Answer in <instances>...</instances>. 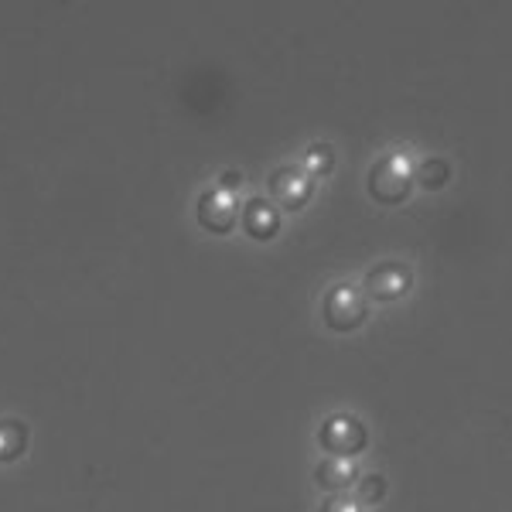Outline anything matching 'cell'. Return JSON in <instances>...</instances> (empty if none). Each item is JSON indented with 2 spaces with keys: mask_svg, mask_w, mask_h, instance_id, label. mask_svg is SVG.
<instances>
[{
  "mask_svg": "<svg viewBox=\"0 0 512 512\" xmlns=\"http://www.w3.org/2000/svg\"><path fill=\"white\" fill-rule=\"evenodd\" d=\"M239 185H243V175H239V171H222V178H219V188H222V192L233 195Z\"/></svg>",
  "mask_w": 512,
  "mask_h": 512,
  "instance_id": "5bb4252c",
  "label": "cell"
},
{
  "mask_svg": "<svg viewBox=\"0 0 512 512\" xmlns=\"http://www.w3.org/2000/svg\"><path fill=\"white\" fill-rule=\"evenodd\" d=\"M28 424L14 417H0V461H18L28 451Z\"/></svg>",
  "mask_w": 512,
  "mask_h": 512,
  "instance_id": "9c48e42d",
  "label": "cell"
},
{
  "mask_svg": "<svg viewBox=\"0 0 512 512\" xmlns=\"http://www.w3.org/2000/svg\"><path fill=\"white\" fill-rule=\"evenodd\" d=\"M318 444L332 454V458H352V454H359L369 444V431H366V424H362L359 417L338 414V417L321 424Z\"/></svg>",
  "mask_w": 512,
  "mask_h": 512,
  "instance_id": "3957f363",
  "label": "cell"
},
{
  "mask_svg": "<svg viewBox=\"0 0 512 512\" xmlns=\"http://www.w3.org/2000/svg\"><path fill=\"white\" fill-rule=\"evenodd\" d=\"M355 465L349 458H328V461H321V465L315 468V482H318V489H325V492H345L349 485H355Z\"/></svg>",
  "mask_w": 512,
  "mask_h": 512,
  "instance_id": "ba28073f",
  "label": "cell"
},
{
  "mask_svg": "<svg viewBox=\"0 0 512 512\" xmlns=\"http://www.w3.org/2000/svg\"><path fill=\"white\" fill-rule=\"evenodd\" d=\"M270 192L284 209H304V205L311 202V195H315V181H311L308 171L301 168H277L274 178H270Z\"/></svg>",
  "mask_w": 512,
  "mask_h": 512,
  "instance_id": "8992f818",
  "label": "cell"
},
{
  "mask_svg": "<svg viewBox=\"0 0 512 512\" xmlns=\"http://www.w3.org/2000/svg\"><path fill=\"white\" fill-rule=\"evenodd\" d=\"M239 219H243L246 236L260 239V243H267V239H274L280 233V212L267 202V198H260V195L250 198V202L243 205Z\"/></svg>",
  "mask_w": 512,
  "mask_h": 512,
  "instance_id": "52a82bcc",
  "label": "cell"
},
{
  "mask_svg": "<svg viewBox=\"0 0 512 512\" xmlns=\"http://www.w3.org/2000/svg\"><path fill=\"white\" fill-rule=\"evenodd\" d=\"M451 181V164L444 158H424L414 168V185L427 188V192H441Z\"/></svg>",
  "mask_w": 512,
  "mask_h": 512,
  "instance_id": "30bf717a",
  "label": "cell"
},
{
  "mask_svg": "<svg viewBox=\"0 0 512 512\" xmlns=\"http://www.w3.org/2000/svg\"><path fill=\"white\" fill-rule=\"evenodd\" d=\"M386 499V478L383 475H362L359 478V502L362 506H379Z\"/></svg>",
  "mask_w": 512,
  "mask_h": 512,
  "instance_id": "8fae6325",
  "label": "cell"
},
{
  "mask_svg": "<svg viewBox=\"0 0 512 512\" xmlns=\"http://www.w3.org/2000/svg\"><path fill=\"white\" fill-rule=\"evenodd\" d=\"M318 512H359V502L349 499V495H332V499L321 502Z\"/></svg>",
  "mask_w": 512,
  "mask_h": 512,
  "instance_id": "4fadbf2b",
  "label": "cell"
},
{
  "mask_svg": "<svg viewBox=\"0 0 512 512\" xmlns=\"http://www.w3.org/2000/svg\"><path fill=\"white\" fill-rule=\"evenodd\" d=\"M414 192V168L400 154H386L369 168V195L379 205H400Z\"/></svg>",
  "mask_w": 512,
  "mask_h": 512,
  "instance_id": "6da1fadb",
  "label": "cell"
},
{
  "mask_svg": "<svg viewBox=\"0 0 512 512\" xmlns=\"http://www.w3.org/2000/svg\"><path fill=\"white\" fill-rule=\"evenodd\" d=\"M236 219H239V205L229 192L209 188V192L198 195V222H202V229H209V233H216V236H226L236 229Z\"/></svg>",
  "mask_w": 512,
  "mask_h": 512,
  "instance_id": "5b68a950",
  "label": "cell"
},
{
  "mask_svg": "<svg viewBox=\"0 0 512 512\" xmlns=\"http://www.w3.org/2000/svg\"><path fill=\"white\" fill-rule=\"evenodd\" d=\"M335 168V151L328 144H311L308 147V171L311 175H328Z\"/></svg>",
  "mask_w": 512,
  "mask_h": 512,
  "instance_id": "7c38bea8",
  "label": "cell"
},
{
  "mask_svg": "<svg viewBox=\"0 0 512 512\" xmlns=\"http://www.w3.org/2000/svg\"><path fill=\"white\" fill-rule=\"evenodd\" d=\"M366 315H369L366 294L355 291L352 284H335L332 291L325 294V304H321V318H325V325L338 335H349L355 328H362Z\"/></svg>",
  "mask_w": 512,
  "mask_h": 512,
  "instance_id": "7a4b0ae2",
  "label": "cell"
},
{
  "mask_svg": "<svg viewBox=\"0 0 512 512\" xmlns=\"http://www.w3.org/2000/svg\"><path fill=\"white\" fill-rule=\"evenodd\" d=\"M414 287V270L407 263H379L366 274V294L379 304L400 301Z\"/></svg>",
  "mask_w": 512,
  "mask_h": 512,
  "instance_id": "277c9868",
  "label": "cell"
}]
</instances>
